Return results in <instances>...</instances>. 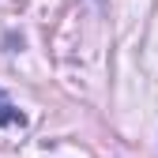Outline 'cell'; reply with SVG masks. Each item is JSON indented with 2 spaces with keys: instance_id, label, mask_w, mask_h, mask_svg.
I'll return each instance as SVG.
<instances>
[{
  "instance_id": "obj_1",
  "label": "cell",
  "mask_w": 158,
  "mask_h": 158,
  "mask_svg": "<svg viewBox=\"0 0 158 158\" xmlns=\"http://www.w3.org/2000/svg\"><path fill=\"white\" fill-rule=\"evenodd\" d=\"M8 124H19L23 128L27 124V117H23V109H15L11 102H8V94L0 90V128H8Z\"/></svg>"
}]
</instances>
